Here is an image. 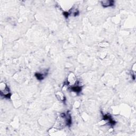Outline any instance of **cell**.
Returning <instances> with one entry per match:
<instances>
[{
  "mask_svg": "<svg viewBox=\"0 0 136 136\" xmlns=\"http://www.w3.org/2000/svg\"><path fill=\"white\" fill-rule=\"evenodd\" d=\"M0 90H1V96H3L5 99H10L11 96L10 90L5 83H1L0 84Z\"/></svg>",
  "mask_w": 136,
  "mask_h": 136,
  "instance_id": "cell-1",
  "label": "cell"
},
{
  "mask_svg": "<svg viewBox=\"0 0 136 136\" xmlns=\"http://www.w3.org/2000/svg\"><path fill=\"white\" fill-rule=\"evenodd\" d=\"M77 83V77L75 76V74L72 73V72H71V73L69 74L68 75V76L67 77V79H66V83L64 84L66 85H68V87H73L75 85H76Z\"/></svg>",
  "mask_w": 136,
  "mask_h": 136,
  "instance_id": "cell-2",
  "label": "cell"
},
{
  "mask_svg": "<svg viewBox=\"0 0 136 136\" xmlns=\"http://www.w3.org/2000/svg\"><path fill=\"white\" fill-rule=\"evenodd\" d=\"M101 4L104 8H107L112 7L114 4V1H109V0H105L100 2Z\"/></svg>",
  "mask_w": 136,
  "mask_h": 136,
  "instance_id": "cell-3",
  "label": "cell"
},
{
  "mask_svg": "<svg viewBox=\"0 0 136 136\" xmlns=\"http://www.w3.org/2000/svg\"><path fill=\"white\" fill-rule=\"evenodd\" d=\"M47 74V71L45 72H43V73L42 72H37V73L35 74V76L38 80H42L44 79V78L45 77V76H46Z\"/></svg>",
  "mask_w": 136,
  "mask_h": 136,
  "instance_id": "cell-4",
  "label": "cell"
},
{
  "mask_svg": "<svg viewBox=\"0 0 136 136\" xmlns=\"http://www.w3.org/2000/svg\"><path fill=\"white\" fill-rule=\"evenodd\" d=\"M55 96H56V97L57 98V99H58V100H59L60 101H62V102H63V101H64V99H65L64 95V94H63L62 93L60 92V91H59V92L56 93Z\"/></svg>",
  "mask_w": 136,
  "mask_h": 136,
  "instance_id": "cell-5",
  "label": "cell"
},
{
  "mask_svg": "<svg viewBox=\"0 0 136 136\" xmlns=\"http://www.w3.org/2000/svg\"><path fill=\"white\" fill-rule=\"evenodd\" d=\"M71 89L72 91H74V92H75L76 93H79L81 91V87L80 86L75 85V86L71 87Z\"/></svg>",
  "mask_w": 136,
  "mask_h": 136,
  "instance_id": "cell-6",
  "label": "cell"
},
{
  "mask_svg": "<svg viewBox=\"0 0 136 136\" xmlns=\"http://www.w3.org/2000/svg\"><path fill=\"white\" fill-rule=\"evenodd\" d=\"M99 46L101 47H106L109 46V44L106 42H101L99 44Z\"/></svg>",
  "mask_w": 136,
  "mask_h": 136,
  "instance_id": "cell-7",
  "label": "cell"
}]
</instances>
